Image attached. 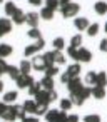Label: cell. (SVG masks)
<instances>
[{"mask_svg":"<svg viewBox=\"0 0 107 122\" xmlns=\"http://www.w3.org/2000/svg\"><path fill=\"white\" fill-rule=\"evenodd\" d=\"M79 10H80V5H79V4H75V2H70V4H67L65 7H62V9H60L62 17H64V19L75 17V15L79 14Z\"/></svg>","mask_w":107,"mask_h":122,"instance_id":"6da1fadb","label":"cell"},{"mask_svg":"<svg viewBox=\"0 0 107 122\" xmlns=\"http://www.w3.org/2000/svg\"><path fill=\"white\" fill-rule=\"evenodd\" d=\"M90 60H92V52H90L89 49L80 47V49L77 50V60H75V62H79V64H87V62H90Z\"/></svg>","mask_w":107,"mask_h":122,"instance_id":"7a4b0ae2","label":"cell"},{"mask_svg":"<svg viewBox=\"0 0 107 122\" xmlns=\"http://www.w3.org/2000/svg\"><path fill=\"white\" fill-rule=\"evenodd\" d=\"M34 82H35V80H34V77H32L30 74H29V75H20V77L15 80V84H17L19 89H29Z\"/></svg>","mask_w":107,"mask_h":122,"instance_id":"3957f363","label":"cell"},{"mask_svg":"<svg viewBox=\"0 0 107 122\" xmlns=\"http://www.w3.org/2000/svg\"><path fill=\"white\" fill-rule=\"evenodd\" d=\"M45 67H47V62H45V59H44V55H34V59H32V69L34 70H45Z\"/></svg>","mask_w":107,"mask_h":122,"instance_id":"277c9868","label":"cell"},{"mask_svg":"<svg viewBox=\"0 0 107 122\" xmlns=\"http://www.w3.org/2000/svg\"><path fill=\"white\" fill-rule=\"evenodd\" d=\"M39 20H40V14H37V12H29V14H25V22H27V25H29L30 29H35V27L39 25Z\"/></svg>","mask_w":107,"mask_h":122,"instance_id":"5b68a950","label":"cell"},{"mask_svg":"<svg viewBox=\"0 0 107 122\" xmlns=\"http://www.w3.org/2000/svg\"><path fill=\"white\" fill-rule=\"evenodd\" d=\"M82 87H84V84L80 82V79H79V77L72 79V80H70V82L67 84V89H69L70 95H72V94H77V92H79V90H80Z\"/></svg>","mask_w":107,"mask_h":122,"instance_id":"8992f818","label":"cell"},{"mask_svg":"<svg viewBox=\"0 0 107 122\" xmlns=\"http://www.w3.org/2000/svg\"><path fill=\"white\" fill-rule=\"evenodd\" d=\"M0 119L5 120V122H14V120L17 119V115H15V112H14L12 105H7V109H5L2 114H0Z\"/></svg>","mask_w":107,"mask_h":122,"instance_id":"52a82bcc","label":"cell"},{"mask_svg":"<svg viewBox=\"0 0 107 122\" xmlns=\"http://www.w3.org/2000/svg\"><path fill=\"white\" fill-rule=\"evenodd\" d=\"M12 30V20L10 19H0V37L7 35Z\"/></svg>","mask_w":107,"mask_h":122,"instance_id":"ba28073f","label":"cell"},{"mask_svg":"<svg viewBox=\"0 0 107 122\" xmlns=\"http://www.w3.org/2000/svg\"><path fill=\"white\" fill-rule=\"evenodd\" d=\"M10 20H12L15 25H22V24H25V12L20 10V9H17L15 14L10 17Z\"/></svg>","mask_w":107,"mask_h":122,"instance_id":"9c48e42d","label":"cell"},{"mask_svg":"<svg viewBox=\"0 0 107 122\" xmlns=\"http://www.w3.org/2000/svg\"><path fill=\"white\" fill-rule=\"evenodd\" d=\"M89 20L85 19V17H75L74 19V27L77 29V30H87L89 29Z\"/></svg>","mask_w":107,"mask_h":122,"instance_id":"30bf717a","label":"cell"},{"mask_svg":"<svg viewBox=\"0 0 107 122\" xmlns=\"http://www.w3.org/2000/svg\"><path fill=\"white\" fill-rule=\"evenodd\" d=\"M80 70H82V69H80V64H79V62H75V64L69 65L65 72H67L72 79H75V77H79V75H80Z\"/></svg>","mask_w":107,"mask_h":122,"instance_id":"8fae6325","label":"cell"},{"mask_svg":"<svg viewBox=\"0 0 107 122\" xmlns=\"http://www.w3.org/2000/svg\"><path fill=\"white\" fill-rule=\"evenodd\" d=\"M94 12L99 14V15H105V14H107V2H104V0L95 2V4H94Z\"/></svg>","mask_w":107,"mask_h":122,"instance_id":"7c38bea8","label":"cell"},{"mask_svg":"<svg viewBox=\"0 0 107 122\" xmlns=\"http://www.w3.org/2000/svg\"><path fill=\"white\" fill-rule=\"evenodd\" d=\"M92 95H94V99H97V100H102V99L107 95V92H105V87L94 85V87H92Z\"/></svg>","mask_w":107,"mask_h":122,"instance_id":"4fadbf2b","label":"cell"},{"mask_svg":"<svg viewBox=\"0 0 107 122\" xmlns=\"http://www.w3.org/2000/svg\"><path fill=\"white\" fill-rule=\"evenodd\" d=\"M35 102L37 104H50V99H49V90H40L37 95H35Z\"/></svg>","mask_w":107,"mask_h":122,"instance_id":"5bb4252c","label":"cell"},{"mask_svg":"<svg viewBox=\"0 0 107 122\" xmlns=\"http://www.w3.org/2000/svg\"><path fill=\"white\" fill-rule=\"evenodd\" d=\"M17 97H19V94L15 92V90H10V92H5V95H4V99H2V102L4 104H14L15 100H17Z\"/></svg>","mask_w":107,"mask_h":122,"instance_id":"9a60e30c","label":"cell"},{"mask_svg":"<svg viewBox=\"0 0 107 122\" xmlns=\"http://www.w3.org/2000/svg\"><path fill=\"white\" fill-rule=\"evenodd\" d=\"M40 85H42V89L44 90H54V77H44L42 80H40Z\"/></svg>","mask_w":107,"mask_h":122,"instance_id":"2e32d148","label":"cell"},{"mask_svg":"<svg viewBox=\"0 0 107 122\" xmlns=\"http://www.w3.org/2000/svg\"><path fill=\"white\" fill-rule=\"evenodd\" d=\"M12 52H14L12 45H9V44H0V59H5V57H9Z\"/></svg>","mask_w":107,"mask_h":122,"instance_id":"e0dca14e","label":"cell"},{"mask_svg":"<svg viewBox=\"0 0 107 122\" xmlns=\"http://www.w3.org/2000/svg\"><path fill=\"white\" fill-rule=\"evenodd\" d=\"M19 69H20V74H22V75H29L30 70H32V62H29V60H22L20 65H19Z\"/></svg>","mask_w":107,"mask_h":122,"instance_id":"ac0fdd59","label":"cell"},{"mask_svg":"<svg viewBox=\"0 0 107 122\" xmlns=\"http://www.w3.org/2000/svg\"><path fill=\"white\" fill-rule=\"evenodd\" d=\"M22 107H24V110H25L27 114H35V109H37V102H35V100H25Z\"/></svg>","mask_w":107,"mask_h":122,"instance_id":"d6986e66","label":"cell"},{"mask_svg":"<svg viewBox=\"0 0 107 122\" xmlns=\"http://www.w3.org/2000/svg\"><path fill=\"white\" fill-rule=\"evenodd\" d=\"M7 74L10 75V79H14V80H17L22 74H20V69L19 67H15V65H9V69H7Z\"/></svg>","mask_w":107,"mask_h":122,"instance_id":"ffe728a7","label":"cell"},{"mask_svg":"<svg viewBox=\"0 0 107 122\" xmlns=\"http://www.w3.org/2000/svg\"><path fill=\"white\" fill-rule=\"evenodd\" d=\"M59 112H60V110H57V109H49L47 114H45V120H47V122H55L57 117H59Z\"/></svg>","mask_w":107,"mask_h":122,"instance_id":"44dd1931","label":"cell"},{"mask_svg":"<svg viewBox=\"0 0 107 122\" xmlns=\"http://www.w3.org/2000/svg\"><path fill=\"white\" fill-rule=\"evenodd\" d=\"M37 52H39L37 45H35V44H32V45H27V47H25L24 55H25V57H34V55H37Z\"/></svg>","mask_w":107,"mask_h":122,"instance_id":"7402d4cb","label":"cell"},{"mask_svg":"<svg viewBox=\"0 0 107 122\" xmlns=\"http://www.w3.org/2000/svg\"><path fill=\"white\" fill-rule=\"evenodd\" d=\"M52 52H54V62L55 64H59V65L65 64V55L62 54V50H52Z\"/></svg>","mask_w":107,"mask_h":122,"instance_id":"603a6c76","label":"cell"},{"mask_svg":"<svg viewBox=\"0 0 107 122\" xmlns=\"http://www.w3.org/2000/svg\"><path fill=\"white\" fill-rule=\"evenodd\" d=\"M95 85H99V87H105V85H107V74H105V72H99V74H97Z\"/></svg>","mask_w":107,"mask_h":122,"instance_id":"cb8c5ba5","label":"cell"},{"mask_svg":"<svg viewBox=\"0 0 107 122\" xmlns=\"http://www.w3.org/2000/svg\"><path fill=\"white\" fill-rule=\"evenodd\" d=\"M40 19H44V20H52V19H54V10L44 7V9L40 10Z\"/></svg>","mask_w":107,"mask_h":122,"instance_id":"d4e9b609","label":"cell"},{"mask_svg":"<svg viewBox=\"0 0 107 122\" xmlns=\"http://www.w3.org/2000/svg\"><path fill=\"white\" fill-rule=\"evenodd\" d=\"M99 29H100V25H99L97 22L90 24V25H89V29H87V35H89V37H95V35L99 34Z\"/></svg>","mask_w":107,"mask_h":122,"instance_id":"484cf974","label":"cell"},{"mask_svg":"<svg viewBox=\"0 0 107 122\" xmlns=\"http://www.w3.org/2000/svg\"><path fill=\"white\" fill-rule=\"evenodd\" d=\"M95 80H97V74L95 72H87V75H85V84L87 85H90V87H94L95 85Z\"/></svg>","mask_w":107,"mask_h":122,"instance_id":"4316f807","label":"cell"},{"mask_svg":"<svg viewBox=\"0 0 107 122\" xmlns=\"http://www.w3.org/2000/svg\"><path fill=\"white\" fill-rule=\"evenodd\" d=\"M27 90H29V94H30L32 97H35V95H37V94L42 90V85H40V82H34V84H32V85H30Z\"/></svg>","mask_w":107,"mask_h":122,"instance_id":"83f0119b","label":"cell"},{"mask_svg":"<svg viewBox=\"0 0 107 122\" xmlns=\"http://www.w3.org/2000/svg\"><path fill=\"white\" fill-rule=\"evenodd\" d=\"M82 35L80 34H77V35H74L72 39H70V47H74V49H80V44H82Z\"/></svg>","mask_w":107,"mask_h":122,"instance_id":"f1b7e54d","label":"cell"},{"mask_svg":"<svg viewBox=\"0 0 107 122\" xmlns=\"http://www.w3.org/2000/svg\"><path fill=\"white\" fill-rule=\"evenodd\" d=\"M52 45H54V50H62L65 47V40L62 37H57V39L52 40Z\"/></svg>","mask_w":107,"mask_h":122,"instance_id":"f546056e","label":"cell"},{"mask_svg":"<svg viewBox=\"0 0 107 122\" xmlns=\"http://www.w3.org/2000/svg\"><path fill=\"white\" fill-rule=\"evenodd\" d=\"M44 72H45L47 77H55V75L59 74V67H57V65H47Z\"/></svg>","mask_w":107,"mask_h":122,"instance_id":"4dcf8cb0","label":"cell"},{"mask_svg":"<svg viewBox=\"0 0 107 122\" xmlns=\"http://www.w3.org/2000/svg\"><path fill=\"white\" fill-rule=\"evenodd\" d=\"M69 99H70V100H72V104H74V105H77V107L84 105V102H85V99H84V97H80L79 94H72Z\"/></svg>","mask_w":107,"mask_h":122,"instance_id":"1f68e13d","label":"cell"},{"mask_svg":"<svg viewBox=\"0 0 107 122\" xmlns=\"http://www.w3.org/2000/svg\"><path fill=\"white\" fill-rule=\"evenodd\" d=\"M4 10H5V14H7L9 17H12V15L15 14L17 7H15V4H14V2H7V4H5V7H4Z\"/></svg>","mask_w":107,"mask_h":122,"instance_id":"d6a6232c","label":"cell"},{"mask_svg":"<svg viewBox=\"0 0 107 122\" xmlns=\"http://www.w3.org/2000/svg\"><path fill=\"white\" fill-rule=\"evenodd\" d=\"M12 109H14V112H15V115H17V119H24L25 115H27V112L24 110V107L22 105H12Z\"/></svg>","mask_w":107,"mask_h":122,"instance_id":"836d02e7","label":"cell"},{"mask_svg":"<svg viewBox=\"0 0 107 122\" xmlns=\"http://www.w3.org/2000/svg\"><path fill=\"white\" fill-rule=\"evenodd\" d=\"M45 7L55 12V10L60 9V4H59V0H45Z\"/></svg>","mask_w":107,"mask_h":122,"instance_id":"e575fe53","label":"cell"},{"mask_svg":"<svg viewBox=\"0 0 107 122\" xmlns=\"http://www.w3.org/2000/svg\"><path fill=\"white\" fill-rule=\"evenodd\" d=\"M49 110V104H37V109H35V115H45Z\"/></svg>","mask_w":107,"mask_h":122,"instance_id":"d590c367","label":"cell"},{"mask_svg":"<svg viewBox=\"0 0 107 122\" xmlns=\"http://www.w3.org/2000/svg\"><path fill=\"white\" fill-rule=\"evenodd\" d=\"M27 37H30V39L37 40V39H40L42 35H40V30L35 27V29H30V30H27Z\"/></svg>","mask_w":107,"mask_h":122,"instance_id":"8d00e7d4","label":"cell"},{"mask_svg":"<svg viewBox=\"0 0 107 122\" xmlns=\"http://www.w3.org/2000/svg\"><path fill=\"white\" fill-rule=\"evenodd\" d=\"M72 105H74V104H72L70 99H62V100H60V110H70Z\"/></svg>","mask_w":107,"mask_h":122,"instance_id":"74e56055","label":"cell"},{"mask_svg":"<svg viewBox=\"0 0 107 122\" xmlns=\"http://www.w3.org/2000/svg\"><path fill=\"white\" fill-rule=\"evenodd\" d=\"M82 122H100V115L97 114H89L82 119Z\"/></svg>","mask_w":107,"mask_h":122,"instance_id":"f35d334b","label":"cell"},{"mask_svg":"<svg viewBox=\"0 0 107 122\" xmlns=\"http://www.w3.org/2000/svg\"><path fill=\"white\" fill-rule=\"evenodd\" d=\"M44 59H45V62H47V65H54L55 62H54V52L50 50V52H45L44 54Z\"/></svg>","mask_w":107,"mask_h":122,"instance_id":"ab89813d","label":"cell"},{"mask_svg":"<svg viewBox=\"0 0 107 122\" xmlns=\"http://www.w3.org/2000/svg\"><path fill=\"white\" fill-rule=\"evenodd\" d=\"M77 50H79V49H74V47L69 45V47H67V54H69V57L74 59V60H77Z\"/></svg>","mask_w":107,"mask_h":122,"instance_id":"60d3db41","label":"cell"},{"mask_svg":"<svg viewBox=\"0 0 107 122\" xmlns=\"http://www.w3.org/2000/svg\"><path fill=\"white\" fill-rule=\"evenodd\" d=\"M7 69H9V64L5 62V59H0V75L7 74Z\"/></svg>","mask_w":107,"mask_h":122,"instance_id":"b9f144b4","label":"cell"},{"mask_svg":"<svg viewBox=\"0 0 107 122\" xmlns=\"http://www.w3.org/2000/svg\"><path fill=\"white\" fill-rule=\"evenodd\" d=\"M70 80H72V77H70V75H69L67 72H64V74L60 75V82H62V84H65V85H67V84H69Z\"/></svg>","mask_w":107,"mask_h":122,"instance_id":"7bdbcfd3","label":"cell"},{"mask_svg":"<svg viewBox=\"0 0 107 122\" xmlns=\"http://www.w3.org/2000/svg\"><path fill=\"white\" fill-rule=\"evenodd\" d=\"M55 122H67V112H65V110H60Z\"/></svg>","mask_w":107,"mask_h":122,"instance_id":"ee69618b","label":"cell"},{"mask_svg":"<svg viewBox=\"0 0 107 122\" xmlns=\"http://www.w3.org/2000/svg\"><path fill=\"white\" fill-rule=\"evenodd\" d=\"M49 99H50V102H54V100L59 99V94L55 92V89H54V90H49Z\"/></svg>","mask_w":107,"mask_h":122,"instance_id":"f6af8a7d","label":"cell"},{"mask_svg":"<svg viewBox=\"0 0 107 122\" xmlns=\"http://www.w3.org/2000/svg\"><path fill=\"white\" fill-rule=\"evenodd\" d=\"M99 49H100V52H107V39H102V40H100Z\"/></svg>","mask_w":107,"mask_h":122,"instance_id":"bcb514c9","label":"cell"},{"mask_svg":"<svg viewBox=\"0 0 107 122\" xmlns=\"http://www.w3.org/2000/svg\"><path fill=\"white\" fill-rule=\"evenodd\" d=\"M35 45H37V49L40 50V49H44V47H45V40L40 37V39H37V40H35Z\"/></svg>","mask_w":107,"mask_h":122,"instance_id":"7dc6e473","label":"cell"},{"mask_svg":"<svg viewBox=\"0 0 107 122\" xmlns=\"http://www.w3.org/2000/svg\"><path fill=\"white\" fill-rule=\"evenodd\" d=\"M80 119H79V115L77 114H70V115H67V122H79Z\"/></svg>","mask_w":107,"mask_h":122,"instance_id":"c3c4849f","label":"cell"},{"mask_svg":"<svg viewBox=\"0 0 107 122\" xmlns=\"http://www.w3.org/2000/svg\"><path fill=\"white\" fill-rule=\"evenodd\" d=\"M22 122H39V119H37V117H30V115H25V117L22 119Z\"/></svg>","mask_w":107,"mask_h":122,"instance_id":"681fc988","label":"cell"},{"mask_svg":"<svg viewBox=\"0 0 107 122\" xmlns=\"http://www.w3.org/2000/svg\"><path fill=\"white\" fill-rule=\"evenodd\" d=\"M29 4L34 7H40V4H44V0H29Z\"/></svg>","mask_w":107,"mask_h":122,"instance_id":"f907efd6","label":"cell"},{"mask_svg":"<svg viewBox=\"0 0 107 122\" xmlns=\"http://www.w3.org/2000/svg\"><path fill=\"white\" fill-rule=\"evenodd\" d=\"M70 2H72V0H59V4H60V9H62V7H65V5H67V4H70Z\"/></svg>","mask_w":107,"mask_h":122,"instance_id":"816d5d0a","label":"cell"},{"mask_svg":"<svg viewBox=\"0 0 107 122\" xmlns=\"http://www.w3.org/2000/svg\"><path fill=\"white\" fill-rule=\"evenodd\" d=\"M7 109V104H4V102H0V114H2L4 110Z\"/></svg>","mask_w":107,"mask_h":122,"instance_id":"f5cc1de1","label":"cell"},{"mask_svg":"<svg viewBox=\"0 0 107 122\" xmlns=\"http://www.w3.org/2000/svg\"><path fill=\"white\" fill-rule=\"evenodd\" d=\"M0 92H4V82L0 80Z\"/></svg>","mask_w":107,"mask_h":122,"instance_id":"db71d44e","label":"cell"},{"mask_svg":"<svg viewBox=\"0 0 107 122\" xmlns=\"http://www.w3.org/2000/svg\"><path fill=\"white\" fill-rule=\"evenodd\" d=\"M104 29H105V32H107V22H105V25H104Z\"/></svg>","mask_w":107,"mask_h":122,"instance_id":"11a10c76","label":"cell"},{"mask_svg":"<svg viewBox=\"0 0 107 122\" xmlns=\"http://www.w3.org/2000/svg\"><path fill=\"white\" fill-rule=\"evenodd\" d=\"M2 2H4V0H0V4H2Z\"/></svg>","mask_w":107,"mask_h":122,"instance_id":"9f6ffc18","label":"cell"}]
</instances>
